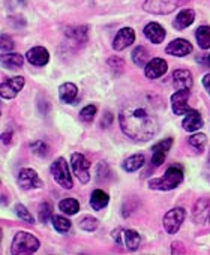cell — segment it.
<instances>
[{"label": "cell", "mask_w": 210, "mask_h": 255, "mask_svg": "<svg viewBox=\"0 0 210 255\" xmlns=\"http://www.w3.org/2000/svg\"><path fill=\"white\" fill-rule=\"evenodd\" d=\"M188 99H189V89H182L177 90L173 96H171V107L174 114L180 116V114H186L191 108L188 107Z\"/></svg>", "instance_id": "cell-9"}, {"label": "cell", "mask_w": 210, "mask_h": 255, "mask_svg": "<svg viewBox=\"0 0 210 255\" xmlns=\"http://www.w3.org/2000/svg\"><path fill=\"white\" fill-rule=\"evenodd\" d=\"M144 35L153 44H161L165 39V30L158 23H150L144 27Z\"/></svg>", "instance_id": "cell-18"}, {"label": "cell", "mask_w": 210, "mask_h": 255, "mask_svg": "<svg viewBox=\"0 0 210 255\" xmlns=\"http://www.w3.org/2000/svg\"><path fill=\"white\" fill-rule=\"evenodd\" d=\"M122 131L137 141H147L159 129L158 116L146 105H128L119 114Z\"/></svg>", "instance_id": "cell-1"}, {"label": "cell", "mask_w": 210, "mask_h": 255, "mask_svg": "<svg viewBox=\"0 0 210 255\" xmlns=\"http://www.w3.org/2000/svg\"><path fill=\"white\" fill-rule=\"evenodd\" d=\"M192 51V45L186 41V39H174L173 42H170L165 48L167 54L171 56H177V57H183L188 56Z\"/></svg>", "instance_id": "cell-14"}, {"label": "cell", "mask_w": 210, "mask_h": 255, "mask_svg": "<svg viewBox=\"0 0 210 255\" xmlns=\"http://www.w3.org/2000/svg\"><path fill=\"white\" fill-rule=\"evenodd\" d=\"M59 209L66 213V215H75L78 210H80V204L77 200L74 198H66V200H62L60 204H59Z\"/></svg>", "instance_id": "cell-27"}, {"label": "cell", "mask_w": 210, "mask_h": 255, "mask_svg": "<svg viewBox=\"0 0 210 255\" xmlns=\"http://www.w3.org/2000/svg\"><path fill=\"white\" fill-rule=\"evenodd\" d=\"M51 215H53V206L50 203H42L39 206V213H38L39 221L41 222H47L51 218Z\"/></svg>", "instance_id": "cell-32"}, {"label": "cell", "mask_w": 210, "mask_h": 255, "mask_svg": "<svg viewBox=\"0 0 210 255\" xmlns=\"http://www.w3.org/2000/svg\"><path fill=\"white\" fill-rule=\"evenodd\" d=\"M51 174H53V179L63 188L66 189H71L74 185H72V179H71V174H69V167H68V162L63 159V158H57L53 165H51Z\"/></svg>", "instance_id": "cell-5"}, {"label": "cell", "mask_w": 210, "mask_h": 255, "mask_svg": "<svg viewBox=\"0 0 210 255\" xmlns=\"http://www.w3.org/2000/svg\"><path fill=\"white\" fill-rule=\"evenodd\" d=\"M66 35H68L69 38L78 41V42H86V41H87V27H84V26H83V27H81V26L72 27V29H69V30L66 32Z\"/></svg>", "instance_id": "cell-29"}, {"label": "cell", "mask_w": 210, "mask_h": 255, "mask_svg": "<svg viewBox=\"0 0 210 255\" xmlns=\"http://www.w3.org/2000/svg\"><path fill=\"white\" fill-rule=\"evenodd\" d=\"M207 162H209V167H210V153H209V158H207Z\"/></svg>", "instance_id": "cell-42"}, {"label": "cell", "mask_w": 210, "mask_h": 255, "mask_svg": "<svg viewBox=\"0 0 210 255\" xmlns=\"http://www.w3.org/2000/svg\"><path fill=\"white\" fill-rule=\"evenodd\" d=\"M18 185L23 189H33V188H41L42 182H41L39 176L36 174V171H33L30 168H23L18 173Z\"/></svg>", "instance_id": "cell-11"}, {"label": "cell", "mask_w": 210, "mask_h": 255, "mask_svg": "<svg viewBox=\"0 0 210 255\" xmlns=\"http://www.w3.org/2000/svg\"><path fill=\"white\" fill-rule=\"evenodd\" d=\"M77 93H78L77 86L72 84V83H65V84H62V86L59 87V96H60V99H62L63 102H66V104H71L72 101H75Z\"/></svg>", "instance_id": "cell-21"}, {"label": "cell", "mask_w": 210, "mask_h": 255, "mask_svg": "<svg viewBox=\"0 0 210 255\" xmlns=\"http://www.w3.org/2000/svg\"><path fill=\"white\" fill-rule=\"evenodd\" d=\"M173 84L176 90L182 89H191L192 87V75L186 69H176L173 72Z\"/></svg>", "instance_id": "cell-17"}, {"label": "cell", "mask_w": 210, "mask_h": 255, "mask_svg": "<svg viewBox=\"0 0 210 255\" xmlns=\"http://www.w3.org/2000/svg\"><path fill=\"white\" fill-rule=\"evenodd\" d=\"M80 228L84 231H93L98 228V221L92 216H84L83 219H80Z\"/></svg>", "instance_id": "cell-34"}, {"label": "cell", "mask_w": 210, "mask_h": 255, "mask_svg": "<svg viewBox=\"0 0 210 255\" xmlns=\"http://www.w3.org/2000/svg\"><path fill=\"white\" fill-rule=\"evenodd\" d=\"M182 180H183V171L179 167H170L162 177L152 179L149 182V188L156 191H171L177 188L182 183Z\"/></svg>", "instance_id": "cell-2"}, {"label": "cell", "mask_w": 210, "mask_h": 255, "mask_svg": "<svg viewBox=\"0 0 210 255\" xmlns=\"http://www.w3.org/2000/svg\"><path fill=\"white\" fill-rule=\"evenodd\" d=\"M95 114H96V107L95 105H87L86 108L81 110L80 117H81L83 122H92L93 117H95Z\"/></svg>", "instance_id": "cell-35"}, {"label": "cell", "mask_w": 210, "mask_h": 255, "mask_svg": "<svg viewBox=\"0 0 210 255\" xmlns=\"http://www.w3.org/2000/svg\"><path fill=\"white\" fill-rule=\"evenodd\" d=\"M171 146H173V140L171 138H165V140L156 143L152 147V165L153 167L162 165V162L165 161V155L171 149Z\"/></svg>", "instance_id": "cell-10"}, {"label": "cell", "mask_w": 210, "mask_h": 255, "mask_svg": "<svg viewBox=\"0 0 210 255\" xmlns=\"http://www.w3.org/2000/svg\"><path fill=\"white\" fill-rule=\"evenodd\" d=\"M195 20V14L192 9H183L179 12V15L176 17V20L173 21V26L177 29V30H183L186 27H189Z\"/></svg>", "instance_id": "cell-20"}, {"label": "cell", "mask_w": 210, "mask_h": 255, "mask_svg": "<svg viewBox=\"0 0 210 255\" xmlns=\"http://www.w3.org/2000/svg\"><path fill=\"white\" fill-rule=\"evenodd\" d=\"M201 63H204L207 68H210V54H209V56H206L204 59H201Z\"/></svg>", "instance_id": "cell-40"}, {"label": "cell", "mask_w": 210, "mask_h": 255, "mask_svg": "<svg viewBox=\"0 0 210 255\" xmlns=\"http://www.w3.org/2000/svg\"><path fill=\"white\" fill-rule=\"evenodd\" d=\"M185 216H186V212L182 207L171 209L170 212H167L165 216H164V219H162V224H164L165 231L168 234H176L179 231V228L182 227V224L185 221Z\"/></svg>", "instance_id": "cell-6"}, {"label": "cell", "mask_w": 210, "mask_h": 255, "mask_svg": "<svg viewBox=\"0 0 210 255\" xmlns=\"http://www.w3.org/2000/svg\"><path fill=\"white\" fill-rule=\"evenodd\" d=\"M53 227L59 233H68L71 228V222L65 216H53Z\"/></svg>", "instance_id": "cell-30"}, {"label": "cell", "mask_w": 210, "mask_h": 255, "mask_svg": "<svg viewBox=\"0 0 210 255\" xmlns=\"http://www.w3.org/2000/svg\"><path fill=\"white\" fill-rule=\"evenodd\" d=\"M144 165V155H132L123 162V168L128 173H134Z\"/></svg>", "instance_id": "cell-24"}, {"label": "cell", "mask_w": 210, "mask_h": 255, "mask_svg": "<svg viewBox=\"0 0 210 255\" xmlns=\"http://www.w3.org/2000/svg\"><path fill=\"white\" fill-rule=\"evenodd\" d=\"M195 38H197V42H198L200 48H203V50L210 48V27L209 26L198 27L197 32H195Z\"/></svg>", "instance_id": "cell-23"}, {"label": "cell", "mask_w": 210, "mask_h": 255, "mask_svg": "<svg viewBox=\"0 0 210 255\" xmlns=\"http://www.w3.org/2000/svg\"><path fill=\"white\" fill-rule=\"evenodd\" d=\"M71 167H72V173L77 176V179L81 183H87L90 180V174H89L90 162H89V159L84 155L74 153L71 156Z\"/></svg>", "instance_id": "cell-7"}, {"label": "cell", "mask_w": 210, "mask_h": 255, "mask_svg": "<svg viewBox=\"0 0 210 255\" xmlns=\"http://www.w3.org/2000/svg\"><path fill=\"white\" fill-rule=\"evenodd\" d=\"M11 135H12L11 132L9 134H3V143H9L11 141Z\"/></svg>", "instance_id": "cell-41"}, {"label": "cell", "mask_w": 210, "mask_h": 255, "mask_svg": "<svg viewBox=\"0 0 210 255\" xmlns=\"http://www.w3.org/2000/svg\"><path fill=\"white\" fill-rule=\"evenodd\" d=\"M183 129L188 131V132H195L198 131L200 128L203 126V119H201V114L195 110H189L186 113V117L183 119Z\"/></svg>", "instance_id": "cell-15"}, {"label": "cell", "mask_w": 210, "mask_h": 255, "mask_svg": "<svg viewBox=\"0 0 210 255\" xmlns=\"http://www.w3.org/2000/svg\"><path fill=\"white\" fill-rule=\"evenodd\" d=\"M123 236H125V245H126V248L129 251H137L138 246H140V242H141L140 234L135 230H126Z\"/></svg>", "instance_id": "cell-26"}, {"label": "cell", "mask_w": 210, "mask_h": 255, "mask_svg": "<svg viewBox=\"0 0 210 255\" xmlns=\"http://www.w3.org/2000/svg\"><path fill=\"white\" fill-rule=\"evenodd\" d=\"M194 219L197 222H206L210 216V201L207 198H201L194 206Z\"/></svg>", "instance_id": "cell-19"}, {"label": "cell", "mask_w": 210, "mask_h": 255, "mask_svg": "<svg viewBox=\"0 0 210 255\" xmlns=\"http://www.w3.org/2000/svg\"><path fill=\"white\" fill-rule=\"evenodd\" d=\"M189 0H146L144 2V11L150 14L165 15L173 11H176L179 6H183Z\"/></svg>", "instance_id": "cell-4"}, {"label": "cell", "mask_w": 210, "mask_h": 255, "mask_svg": "<svg viewBox=\"0 0 210 255\" xmlns=\"http://www.w3.org/2000/svg\"><path fill=\"white\" fill-rule=\"evenodd\" d=\"M23 87H24V78L12 77L2 83V86H0V95H2L3 99H12L20 93Z\"/></svg>", "instance_id": "cell-8"}, {"label": "cell", "mask_w": 210, "mask_h": 255, "mask_svg": "<svg viewBox=\"0 0 210 255\" xmlns=\"http://www.w3.org/2000/svg\"><path fill=\"white\" fill-rule=\"evenodd\" d=\"M39 248V240L27 233V231H20L15 234L14 240H12V246H11V252L15 255H21V254H33L36 252Z\"/></svg>", "instance_id": "cell-3"}, {"label": "cell", "mask_w": 210, "mask_h": 255, "mask_svg": "<svg viewBox=\"0 0 210 255\" xmlns=\"http://www.w3.org/2000/svg\"><path fill=\"white\" fill-rule=\"evenodd\" d=\"M15 213H17V216H18L21 221L29 222V224H33V216H32V213H30L23 204H17V206H15Z\"/></svg>", "instance_id": "cell-33"}, {"label": "cell", "mask_w": 210, "mask_h": 255, "mask_svg": "<svg viewBox=\"0 0 210 255\" xmlns=\"http://www.w3.org/2000/svg\"><path fill=\"white\" fill-rule=\"evenodd\" d=\"M203 84H204L206 90H207V92H209V95H210V74H207V75L203 78Z\"/></svg>", "instance_id": "cell-39"}, {"label": "cell", "mask_w": 210, "mask_h": 255, "mask_svg": "<svg viewBox=\"0 0 210 255\" xmlns=\"http://www.w3.org/2000/svg\"><path fill=\"white\" fill-rule=\"evenodd\" d=\"M26 56H27V60L35 66H44L50 60V54L44 47H35V48L29 50Z\"/></svg>", "instance_id": "cell-16"}, {"label": "cell", "mask_w": 210, "mask_h": 255, "mask_svg": "<svg viewBox=\"0 0 210 255\" xmlns=\"http://www.w3.org/2000/svg\"><path fill=\"white\" fill-rule=\"evenodd\" d=\"M12 48H14V42H12V39H11V38H8L6 35H3V36H2V54L9 53Z\"/></svg>", "instance_id": "cell-37"}, {"label": "cell", "mask_w": 210, "mask_h": 255, "mask_svg": "<svg viewBox=\"0 0 210 255\" xmlns=\"http://www.w3.org/2000/svg\"><path fill=\"white\" fill-rule=\"evenodd\" d=\"M108 65H110V66H113V68H116V66H117V68H120V69L125 66L123 60H122L120 57H111V59L108 60Z\"/></svg>", "instance_id": "cell-38"}, {"label": "cell", "mask_w": 210, "mask_h": 255, "mask_svg": "<svg viewBox=\"0 0 210 255\" xmlns=\"http://www.w3.org/2000/svg\"><path fill=\"white\" fill-rule=\"evenodd\" d=\"M23 62H24L23 56H21V54H17V53L3 54V56H2V65H3L5 68H12V69H15V68L23 66Z\"/></svg>", "instance_id": "cell-25"}, {"label": "cell", "mask_w": 210, "mask_h": 255, "mask_svg": "<svg viewBox=\"0 0 210 255\" xmlns=\"http://www.w3.org/2000/svg\"><path fill=\"white\" fill-rule=\"evenodd\" d=\"M167 69H168V66H167V62H165L164 59H159V57H156V59L150 60V62L146 65L144 74H146V77H147V78H150V80H155V78H159V77H162V75L167 72Z\"/></svg>", "instance_id": "cell-13"}, {"label": "cell", "mask_w": 210, "mask_h": 255, "mask_svg": "<svg viewBox=\"0 0 210 255\" xmlns=\"http://www.w3.org/2000/svg\"><path fill=\"white\" fill-rule=\"evenodd\" d=\"M147 57H149V53H147V50H146L144 47H137V48L132 51V60H134V63L138 65V66L147 65V63H149V62H147Z\"/></svg>", "instance_id": "cell-28"}, {"label": "cell", "mask_w": 210, "mask_h": 255, "mask_svg": "<svg viewBox=\"0 0 210 255\" xmlns=\"http://www.w3.org/2000/svg\"><path fill=\"white\" fill-rule=\"evenodd\" d=\"M134 41H135L134 30L131 27H125V29H122V30L117 32V35L114 38V42H113V48L116 51H122L126 47H129Z\"/></svg>", "instance_id": "cell-12"}, {"label": "cell", "mask_w": 210, "mask_h": 255, "mask_svg": "<svg viewBox=\"0 0 210 255\" xmlns=\"http://www.w3.org/2000/svg\"><path fill=\"white\" fill-rule=\"evenodd\" d=\"M108 201H110V198H108V195L105 194L104 191H101V189H95V191L92 192V197H90V206H92L95 210H102L105 206L108 204Z\"/></svg>", "instance_id": "cell-22"}, {"label": "cell", "mask_w": 210, "mask_h": 255, "mask_svg": "<svg viewBox=\"0 0 210 255\" xmlns=\"http://www.w3.org/2000/svg\"><path fill=\"white\" fill-rule=\"evenodd\" d=\"M206 143H207V138H206L204 134H194L192 137H189V144L192 147H195L197 150H200V152L204 149Z\"/></svg>", "instance_id": "cell-31"}, {"label": "cell", "mask_w": 210, "mask_h": 255, "mask_svg": "<svg viewBox=\"0 0 210 255\" xmlns=\"http://www.w3.org/2000/svg\"><path fill=\"white\" fill-rule=\"evenodd\" d=\"M30 147H32V152L39 155V156H47L48 155V147H47V144L44 141H35V143L30 144Z\"/></svg>", "instance_id": "cell-36"}]
</instances>
